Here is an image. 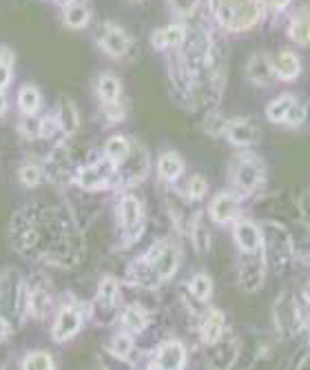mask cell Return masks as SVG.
I'll return each mask as SVG.
<instances>
[{"instance_id": "52a82bcc", "label": "cell", "mask_w": 310, "mask_h": 370, "mask_svg": "<svg viewBox=\"0 0 310 370\" xmlns=\"http://www.w3.org/2000/svg\"><path fill=\"white\" fill-rule=\"evenodd\" d=\"M224 136H227L231 140V145H235V147H250L259 140L261 131H259V125L255 120L237 118V120L227 122V131H224Z\"/></svg>"}, {"instance_id": "8fae6325", "label": "cell", "mask_w": 310, "mask_h": 370, "mask_svg": "<svg viewBox=\"0 0 310 370\" xmlns=\"http://www.w3.org/2000/svg\"><path fill=\"white\" fill-rule=\"evenodd\" d=\"M118 217H120L122 229L129 233L135 235L140 229H142V204H140L138 197H133V195L122 197V202L118 206Z\"/></svg>"}, {"instance_id": "3957f363", "label": "cell", "mask_w": 310, "mask_h": 370, "mask_svg": "<svg viewBox=\"0 0 310 370\" xmlns=\"http://www.w3.org/2000/svg\"><path fill=\"white\" fill-rule=\"evenodd\" d=\"M272 321H275V330L284 339H295L304 333L302 310L293 293H279V297L272 304Z\"/></svg>"}, {"instance_id": "f907efd6", "label": "cell", "mask_w": 310, "mask_h": 370, "mask_svg": "<svg viewBox=\"0 0 310 370\" xmlns=\"http://www.w3.org/2000/svg\"><path fill=\"white\" fill-rule=\"evenodd\" d=\"M131 3H144V0H131Z\"/></svg>"}, {"instance_id": "8d00e7d4", "label": "cell", "mask_w": 310, "mask_h": 370, "mask_svg": "<svg viewBox=\"0 0 310 370\" xmlns=\"http://www.w3.org/2000/svg\"><path fill=\"white\" fill-rule=\"evenodd\" d=\"M206 191H209V182H206L202 175H193L189 180V197L191 200H202V197L206 195Z\"/></svg>"}, {"instance_id": "1f68e13d", "label": "cell", "mask_w": 310, "mask_h": 370, "mask_svg": "<svg viewBox=\"0 0 310 370\" xmlns=\"http://www.w3.org/2000/svg\"><path fill=\"white\" fill-rule=\"evenodd\" d=\"M293 253L304 267H310V235L302 233L299 235V240L293 237Z\"/></svg>"}, {"instance_id": "4dcf8cb0", "label": "cell", "mask_w": 310, "mask_h": 370, "mask_svg": "<svg viewBox=\"0 0 310 370\" xmlns=\"http://www.w3.org/2000/svg\"><path fill=\"white\" fill-rule=\"evenodd\" d=\"M109 350L120 359H129V355L133 353V339H131L129 333H120L114 337V341H111Z\"/></svg>"}, {"instance_id": "836d02e7", "label": "cell", "mask_w": 310, "mask_h": 370, "mask_svg": "<svg viewBox=\"0 0 310 370\" xmlns=\"http://www.w3.org/2000/svg\"><path fill=\"white\" fill-rule=\"evenodd\" d=\"M23 368H27V370H31V368L49 370V368H53V359H51V355H47V353H31L29 357L25 359Z\"/></svg>"}, {"instance_id": "f1b7e54d", "label": "cell", "mask_w": 310, "mask_h": 370, "mask_svg": "<svg viewBox=\"0 0 310 370\" xmlns=\"http://www.w3.org/2000/svg\"><path fill=\"white\" fill-rule=\"evenodd\" d=\"M18 104H21V109L25 113L34 116L40 107V91L36 89L34 84H25V87L21 89V93H18Z\"/></svg>"}, {"instance_id": "cb8c5ba5", "label": "cell", "mask_w": 310, "mask_h": 370, "mask_svg": "<svg viewBox=\"0 0 310 370\" xmlns=\"http://www.w3.org/2000/svg\"><path fill=\"white\" fill-rule=\"evenodd\" d=\"M91 21V14L89 9L84 5H67L64 7V25L71 27V29H82V27H87Z\"/></svg>"}, {"instance_id": "277c9868", "label": "cell", "mask_w": 310, "mask_h": 370, "mask_svg": "<svg viewBox=\"0 0 310 370\" xmlns=\"http://www.w3.org/2000/svg\"><path fill=\"white\" fill-rule=\"evenodd\" d=\"M144 262L151 267V271L157 275L159 282H162V280L173 278V273L180 267V251H177V246L173 242L162 240L148 249Z\"/></svg>"}, {"instance_id": "6da1fadb", "label": "cell", "mask_w": 310, "mask_h": 370, "mask_svg": "<svg viewBox=\"0 0 310 370\" xmlns=\"http://www.w3.org/2000/svg\"><path fill=\"white\" fill-rule=\"evenodd\" d=\"M211 9L224 29L246 32L259 23L264 0H211Z\"/></svg>"}, {"instance_id": "74e56055", "label": "cell", "mask_w": 310, "mask_h": 370, "mask_svg": "<svg viewBox=\"0 0 310 370\" xmlns=\"http://www.w3.org/2000/svg\"><path fill=\"white\" fill-rule=\"evenodd\" d=\"M21 182L25 186H36L40 182V169L34 166V164H27L21 169Z\"/></svg>"}, {"instance_id": "d6986e66", "label": "cell", "mask_w": 310, "mask_h": 370, "mask_svg": "<svg viewBox=\"0 0 310 370\" xmlns=\"http://www.w3.org/2000/svg\"><path fill=\"white\" fill-rule=\"evenodd\" d=\"M272 69L279 80H295L299 73H302V60L297 58V53L293 51H281L275 60H272Z\"/></svg>"}, {"instance_id": "c3c4849f", "label": "cell", "mask_w": 310, "mask_h": 370, "mask_svg": "<svg viewBox=\"0 0 310 370\" xmlns=\"http://www.w3.org/2000/svg\"><path fill=\"white\" fill-rule=\"evenodd\" d=\"M304 299H306V301H310V282L306 284V288H304Z\"/></svg>"}, {"instance_id": "b9f144b4", "label": "cell", "mask_w": 310, "mask_h": 370, "mask_svg": "<svg viewBox=\"0 0 310 370\" xmlns=\"http://www.w3.org/2000/svg\"><path fill=\"white\" fill-rule=\"evenodd\" d=\"M105 111H107L109 120H122V118H125V111H122V107L118 102H105Z\"/></svg>"}, {"instance_id": "ab89813d", "label": "cell", "mask_w": 310, "mask_h": 370, "mask_svg": "<svg viewBox=\"0 0 310 370\" xmlns=\"http://www.w3.org/2000/svg\"><path fill=\"white\" fill-rule=\"evenodd\" d=\"M299 215H302L306 226H310V186L302 193V197H299Z\"/></svg>"}, {"instance_id": "7a4b0ae2", "label": "cell", "mask_w": 310, "mask_h": 370, "mask_svg": "<svg viewBox=\"0 0 310 370\" xmlns=\"http://www.w3.org/2000/svg\"><path fill=\"white\" fill-rule=\"evenodd\" d=\"M261 251H264L266 264H270L277 273H286L293 262V235L286 226L266 222L261 226Z\"/></svg>"}, {"instance_id": "f546056e", "label": "cell", "mask_w": 310, "mask_h": 370, "mask_svg": "<svg viewBox=\"0 0 310 370\" xmlns=\"http://www.w3.org/2000/svg\"><path fill=\"white\" fill-rule=\"evenodd\" d=\"M189 291H191V295L197 301H206V299L211 297V293H213V282H211L209 275L200 273V275H195V278L191 280Z\"/></svg>"}, {"instance_id": "ee69618b", "label": "cell", "mask_w": 310, "mask_h": 370, "mask_svg": "<svg viewBox=\"0 0 310 370\" xmlns=\"http://www.w3.org/2000/svg\"><path fill=\"white\" fill-rule=\"evenodd\" d=\"M299 310H302V324H304V333L310 335V301L304 299V304H299Z\"/></svg>"}, {"instance_id": "681fc988", "label": "cell", "mask_w": 310, "mask_h": 370, "mask_svg": "<svg viewBox=\"0 0 310 370\" xmlns=\"http://www.w3.org/2000/svg\"><path fill=\"white\" fill-rule=\"evenodd\" d=\"M55 3H60V5H71L73 0H55Z\"/></svg>"}, {"instance_id": "484cf974", "label": "cell", "mask_w": 310, "mask_h": 370, "mask_svg": "<svg viewBox=\"0 0 310 370\" xmlns=\"http://www.w3.org/2000/svg\"><path fill=\"white\" fill-rule=\"evenodd\" d=\"M98 93H100V98L105 100V102H118L120 93H122L120 80L116 78V75H111V73L100 75V80H98Z\"/></svg>"}, {"instance_id": "d6a6232c", "label": "cell", "mask_w": 310, "mask_h": 370, "mask_svg": "<svg viewBox=\"0 0 310 370\" xmlns=\"http://www.w3.org/2000/svg\"><path fill=\"white\" fill-rule=\"evenodd\" d=\"M191 233H193V242H195L197 251L204 253L206 249H209V246H211V235H209V231H206V226L202 224V220H195Z\"/></svg>"}, {"instance_id": "7402d4cb", "label": "cell", "mask_w": 310, "mask_h": 370, "mask_svg": "<svg viewBox=\"0 0 310 370\" xmlns=\"http://www.w3.org/2000/svg\"><path fill=\"white\" fill-rule=\"evenodd\" d=\"M290 40L306 47L310 42V9H299L297 16L288 25Z\"/></svg>"}, {"instance_id": "f6af8a7d", "label": "cell", "mask_w": 310, "mask_h": 370, "mask_svg": "<svg viewBox=\"0 0 310 370\" xmlns=\"http://www.w3.org/2000/svg\"><path fill=\"white\" fill-rule=\"evenodd\" d=\"M290 0H266V5L270 9H275V12H284V9L288 7Z\"/></svg>"}, {"instance_id": "2e32d148", "label": "cell", "mask_w": 310, "mask_h": 370, "mask_svg": "<svg viewBox=\"0 0 310 370\" xmlns=\"http://www.w3.org/2000/svg\"><path fill=\"white\" fill-rule=\"evenodd\" d=\"M224 330H227V317H224V312L213 308L204 315L202 324H200V335H202V341L204 344H215L218 339H222Z\"/></svg>"}, {"instance_id": "7dc6e473", "label": "cell", "mask_w": 310, "mask_h": 370, "mask_svg": "<svg viewBox=\"0 0 310 370\" xmlns=\"http://www.w3.org/2000/svg\"><path fill=\"white\" fill-rule=\"evenodd\" d=\"M5 337H7V324H5L3 319H0V341H3Z\"/></svg>"}, {"instance_id": "ffe728a7", "label": "cell", "mask_w": 310, "mask_h": 370, "mask_svg": "<svg viewBox=\"0 0 310 370\" xmlns=\"http://www.w3.org/2000/svg\"><path fill=\"white\" fill-rule=\"evenodd\" d=\"M211 353H209V362L215 368H231L235 357H237V341H222L218 339L215 344H211Z\"/></svg>"}, {"instance_id": "83f0119b", "label": "cell", "mask_w": 310, "mask_h": 370, "mask_svg": "<svg viewBox=\"0 0 310 370\" xmlns=\"http://www.w3.org/2000/svg\"><path fill=\"white\" fill-rule=\"evenodd\" d=\"M122 324H125V328L131 330V333H142V330L146 328V312H144V308L129 306L125 310V315H122Z\"/></svg>"}, {"instance_id": "60d3db41", "label": "cell", "mask_w": 310, "mask_h": 370, "mask_svg": "<svg viewBox=\"0 0 310 370\" xmlns=\"http://www.w3.org/2000/svg\"><path fill=\"white\" fill-rule=\"evenodd\" d=\"M44 306H47V295H44V293H40V291L31 293V310L36 312V315L40 317L44 312Z\"/></svg>"}, {"instance_id": "7bdbcfd3", "label": "cell", "mask_w": 310, "mask_h": 370, "mask_svg": "<svg viewBox=\"0 0 310 370\" xmlns=\"http://www.w3.org/2000/svg\"><path fill=\"white\" fill-rule=\"evenodd\" d=\"M9 80H12V67H9L7 62L0 60V91L7 87Z\"/></svg>"}, {"instance_id": "5bb4252c", "label": "cell", "mask_w": 310, "mask_h": 370, "mask_svg": "<svg viewBox=\"0 0 310 370\" xmlns=\"http://www.w3.org/2000/svg\"><path fill=\"white\" fill-rule=\"evenodd\" d=\"M129 45H131L129 36L116 25L105 27V32H102V36H100V47L109 56H114V58H122V56L129 51Z\"/></svg>"}, {"instance_id": "8992f818", "label": "cell", "mask_w": 310, "mask_h": 370, "mask_svg": "<svg viewBox=\"0 0 310 370\" xmlns=\"http://www.w3.org/2000/svg\"><path fill=\"white\" fill-rule=\"evenodd\" d=\"M233 182L242 193H253L264 182V164L255 156H242L233 166Z\"/></svg>"}, {"instance_id": "9a60e30c", "label": "cell", "mask_w": 310, "mask_h": 370, "mask_svg": "<svg viewBox=\"0 0 310 370\" xmlns=\"http://www.w3.org/2000/svg\"><path fill=\"white\" fill-rule=\"evenodd\" d=\"M240 211V202L233 193H220L213 197L211 202V220L215 224H227L235 220V215Z\"/></svg>"}, {"instance_id": "bcb514c9", "label": "cell", "mask_w": 310, "mask_h": 370, "mask_svg": "<svg viewBox=\"0 0 310 370\" xmlns=\"http://www.w3.org/2000/svg\"><path fill=\"white\" fill-rule=\"evenodd\" d=\"M7 111V98L3 96V91H0V116Z\"/></svg>"}, {"instance_id": "44dd1931", "label": "cell", "mask_w": 310, "mask_h": 370, "mask_svg": "<svg viewBox=\"0 0 310 370\" xmlns=\"http://www.w3.org/2000/svg\"><path fill=\"white\" fill-rule=\"evenodd\" d=\"M157 173L162 180H166V182H175V180L184 173V160L177 153H173V151L162 153L157 160Z\"/></svg>"}, {"instance_id": "4fadbf2b", "label": "cell", "mask_w": 310, "mask_h": 370, "mask_svg": "<svg viewBox=\"0 0 310 370\" xmlns=\"http://www.w3.org/2000/svg\"><path fill=\"white\" fill-rule=\"evenodd\" d=\"M272 75H275V69H272V60L266 53L250 56V60L246 64V78L253 84H257V87H266V84H270Z\"/></svg>"}, {"instance_id": "ba28073f", "label": "cell", "mask_w": 310, "mask_h": 370, "mask_svg": "<svg viewBox=\"0 0 310 370\" xmlns=\"http://www.w3.org/2000/svg\"><path fill=\"white\" fill-rule=\"evenodd\" d=\"M116 173V164L111 162V160H100V162L87 166L80 173V184L84 188H91V191H96V188H102L107 186V182L111 180V175Z\"/></svg>"}, {"instance_id": "5b68a950", "label": "cell", "mask_w": 310, "mask_h": 370, "mask_svg": "<svg viewBox=\"0 0 310 370\" xmlns=\"http://www.w3.org/2000/svg\"><path fill=\"white\" fill-rule=\"evenodd\" d=\"M266 278V258L264 251H253L244 253V258L240 262V286L246 293H257L264 286Z\"/></svg>"}, {"instance_id": "9c48e42d", "label": "cell", "mask_w": 310, "mask_h": 370, "mask_svg": "<svg viewBox=\"0 0 310 370\" xmlns=\"http://www.w3.org/2000/svg\"><path fill=\"white\" fill-rule=\"evenodd\" d=\"M80 326H82L80 310L73 308V306H64L58 312V319H55V324H53V339L55 341H67L78 333Z\"/></svg>"}, {"instance_id": "d4e9b609", "label": "cell", "mask_w": 310, "mask_h": 370, "mask_svg": "<svg viewBox=\"0 0 310 370\" xmlns=\"http://www.w3.org/2000/svg\"><path fill=\"white\" fill-rule=\"evenodd\" d=\"M293 104H295V98H293V96H279V98H275V100H272L268 107H266L268 120L281 125V122L286 120L288 111H290V107H293Z\"/></svg>"}, {"instance_id": "7c38bea8", "label": "cell", "mask_w": 310, "mask_h": 370, "mask_svg": "<svg viewBox=\"0 0 310 370\" xmlns=\"http://www.w3.org/2000/svg\"><path fill=\"white\" fill-rule=\"evenodd\" d=\"M233 237L242 253H253L261 249V229L250 220H240L233 229Z\"/></svg>"}, {"instance_id": "f35d334b", "label": "cell", "mask_w": 310, "mask_h": 370, "mask_svg": "<svg viewBox=\"0 0 310 370\" xmlns=\"http://www.w3.org/2000/svg\"><path fill=\"white\" fill-rule=\"evenodd\" d=\"M168 5H171V9L175 14H180V16H189L193 14L197 5H200V0H168Z\"/></svg>"}, {"instance_id": "603a6c76", "label": "cell", "mask_w": 310, "mask_h": 370, "mask_svg": "<svg viewBox=\"0 0 310 370\" xmlns=\"http://www.w3.org/2000/svg\"><path fill=\"white\" fill-rule=\"evenodd\" d=\"M131 153V145H129V140L127 138H122V136H114V138H109L107 140V145H105V156L107 160H111L116 166H120L125 160L129 158Z\"/></svg>"}, {"instance_id": "e0dca14e", "label": "cell", "mask_w": 310, "mask_h": 370, "mask_svg": "<svg viewBox=\"0 0 310 370\" xmlns=\"http://www.w3.org/2000/svg\"><path fill=\"white\" fill-rule=\"evenodd\" d=\"M118 301V282L114 278H105L100 282L98 297H96V310L105 312V319L114 317V308Z\"/></svg>"}, {"instance_id": "e575fe53", "label": "cell", "mask_w": 310, "mask_h": 370, "mask_svg": "<svg viewBox=\"0 0 310 370\" xmlns=\"http://www.w3.org/2000/svg\"><path fill=\"white\" fill-rule=\"evenodd\" d=\"M204 131L209 136H222L224 131H227V120L218 116V113H209L204 120Z\"/></svg>"}, {"instance_id": "ac0fdd59", "label": "cell", "mask_w": 310, "mask_h": 370, "mask_svg": "<svg viewBox=\"0 0 310 370\" xmlns=\"http://www.w3.org/2000/svg\"><path fill=\"white\" fill-rule=\"evenodd\" d=\"M184 38H186V27L168 25V27H162V29L153 32L151 42H153L155 49H171V47L184 45Z\"/></svg>"}, {"instance_id": "30bf717a", "label": "cell", "mask_w": 310, "mask_h": 370, "mask_svg": "<svg viewBox=\"0 0 310 370\" xmlns=\"http://www.w3.org/2000/svg\"><path fill=\"white\" fill-rule=\"evenodd\" d=\"M186 364V348L182 341L171 339L164 341L157 350L155 368H166V370H180Z\"/></svg>"}, {"instance_id": "4316f807", "label": "cell", "mask_w": 310, "mask_h": 370, "mask_svg": "<svg viewBox=\"0 0 310 370\" xmlns=\"http://www.w3.org/2000/svg\"><path fill=\"white\" fill-rule=\"evenodd\" d=\"M58 120H60V127H62L64 131H67V134H73V131H78L80 120H78V109H76V104H73L71 100H62V102H60Z\"/></svg>"}, {"instance_id": "d590c367", "label": "cell", "mask_w": 310, "mask_h": 370, "mask_svg": "<svg viewBox=\"0 0 310 370\" xmlns=\"http://www.w3.org/2000/svg\"><path fill=\"white\" fill-rule=\"evenodd\" d=\"M306 118H308L306 107L295 100V104H293V107H290L288 116H286V120H284V125H288V127H302L304 122H306Z\"/></svg>"}]
</instances>
